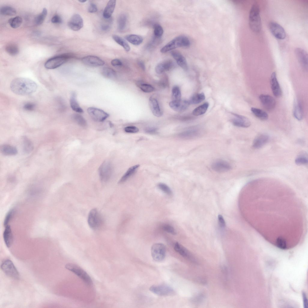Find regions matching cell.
Segmentation results:
<instances>
[{
	"mask_svg": "<svg viewBox=\"0 0 308 308\" xmlns=\"http://www.w3.org/2000/svg\"><path fill=\"white\" fill-rule=\"evenodd\" d=\"M35 107V105L33 103H27L25 104L23 108L25 110L27 111L33 110Z\"/></svg>",
	"mask_w": 308,
	"mask_h": 308,
	"instance_id": "cell-56",
	"label": "cell"
},
{
	"mask_svg": "<svg viewBox=\"0 0 308 308\" xmlns=\"http://www.w3.org/2000/svg\"><path fill=\"white\" fill-rule=\"evenodd\" d=\"M249 24L250 28L253 32L258 33L260 31L262 24L260 8L258 5L256 3H254L252 5L250 9Z\"/></svg>",
	"mask_w": 308,
	"mask_h": 308,
	"instance_id": "cell-2",
	"label": "cell"
},
{
	"mask_svg": "<svg viewBox=\"0 0 308 308\" xmlns=\"http://www.w3.org/2000/svg\"><path fill=\"white\" fill-rule=\"evenodd\" d=\"M163 229L165 231L173 235L176 234V232L174 228L171 225L165 224L162 226Z\"/></svg>",
	"mask_w": 308,
	"mask_h": 308,
	"instance_id": "cell-52",
	"label": "cell"
},
{
	"mask_svg": "<svg viewBox=\"0 0 308 308\" xmlns=\"http://www.w3.org/2000/svg\"><path fill=\"white\" fill-rule=\"evenodd\" d=\"M125 39L131 44L137 45L141 44L143 38L141 36L135 34H129L126 35Z\"/></svg>",
	"mask_w": 308,
	"mask_h": 308,
	"instance_id": "cell-33",
	"label": "cell"
},
{
	"mask_svg": "<svg viewBox=\"0 0 308 308\" xmlns=\"http://www.w3.org/2000/svg\"><path fill=\"white\" fill-rule=\"evenodd\" d=\"M82 62L88 66L97 67L102 66L105 62L99 57L92 55L85 56L82 59Z\"/></svg>",
	"mask_w": 308,
	"mask_h": 308,
	"instance_id": "cell-18",
	"label": "cell"
},
{
	"mask_svg": "<svg viewBox=\"0 0 308 308\" xmlns=\"http://www.w3.org/2000/svg\"><path fill=\"white\" fill-rule=\"evenodd\" d=\"M139 166V165H136L130 168L121 178L118 183L121 184L125 182L135 172Z\"/></svg>",
	"mask_w": 308,
	"mask_h": 308,
	"instance_id": "cell-32",
	"label": "cell"
},
{
	"mask_svg": "<svg viewBox=\"0 0 308 308\" xmlns=\"http://www.w3.org/2000/svg\"><path fill=\"white\" fill-rule=\"evenodd\" d=\"M10 88L11 91L16 94L26 95L35 92L37 88V85L31 79L20 77L12 81Z\"/></svg>",
	"mask_w": 308,
	"mask_h": 308,
	"instance_id": "cell-1",
	"label": "cell"
},
{
	"mask_svg": "<svg viewBox=\"0 0 308 308\" xmlns=\"http://www.w3.org/2000/svg\"><path fill=\"white\" fill-rule=\"evenodd\" d=\"M189 38L184 35L178 36L173 39L160 50L161 53H164L179 47L188 48L190 45Z\"/></svg>",
	"mask_w": 308,
	"mask_h": 308,
	"instance_id": "cell-3",
	"label": "cell"
},
{
	"mask_svg": "<svg viewBox=\"0 0 308 308\" xmlns=\"http://www.w3.org/2000/svg\"><path fill=\"white\" fill-rule=\"evenodd\" d=\"M98 171L100 180L104 182L107 181L110 178L112 173L111 164L109 161L104 162L100 166Z\"/></svg>",
	"mask_w": 308,
	"mask_h": 308,
	"instance_id": "cell-8",
	"label": "cell"
},
{
	"mask_svg": "<svg viewBox=\"0 0 308 308\" xmlns=\"http://www.w3.org/2000/svg\"><path fill=\"white\" fill-rule=\"evenodd\" d=\"M307 156L306 154L302 153L299 155L295 161V163L298 165H305L308 163Z\"/></svg>",
	"mask_w": 308,
	"mask_h": 308,
	"instance_id": "cell-46",
	"label": "cell"
},
{
	"mask_svg": "<svg viewBox=\"0 0 308 308\" xmlns=\"http://www.w3.org/2000/svg\"><path fill=\"white\" fill-rule=\"evenodd\" d=\"M181 93L179 87L177 86L174 87L172 91V100H177L181 99Z\"/></svg>",
	"mask_w": 308,
	"mask_h": 308,
	"instance_id": "cell-47",
	"label": "cell"
},
{
	"mask_svg": "<svg viewBox=\"0 0 308 308\" xmlns=\"http://www.w3.org/2000/svg\"><path fill=\"white\" fill-rule=\"evenodd\" d=\"M112 38L117 44L122 46L127 51L130 50V47L128 42L123 38L116 35H113Z\"/></svg>",
	"mask_w": 308,
	"mask_h": 308,
	"instance_id": "cell-35",
	"label": "cell"
},
{
	"mask_svg": "<svg viewBox=\"0 0 308 308\" xmlns=\"http://www.w3.org/2000/svg\"><path fill=\"white\" fill-rule=\"evenodd\" d=\"M138 64L140 68L143 70H145V67L143 62L141 60L139 61L138 62Z\"/></svg>",
	"mask_w": 308,
	"mask_h": 308,
	"instance_id": "cell-63",
	"label": "cell"
},
{
	"mask_svg": "<svg viewBox=\"0 0 308 308\" xmlns=\"http://www.w3.org/2000/svg\"><path fill=\"white\" fill-rule=\"evenodd\" d=\"M212 169L219 173L228 171L232 169V166L228 162L223 160H218L214 162L211 165Z\"/></svg>",
	"mask_w": 308,
	"mask_h": 308,
	"instance_id": "cell-14",
	"label": "cell"
},
{
	"mask_svg": "<svg viewBox=\"0 0 308 308\" xmlns=\"http://www.w3.org/2000/svg\"><path fill=\"white\" fill-rule=\"evenodd\" d=\"M189 103L188 101L181 100H172L169 103L170 107L174 111L182 112L186 110L188 107Z\"/></svg>",
	"mask_w": 308,
	"mask_h": 308,
	"instance_id": "cell-21",
	"label": "cell"
},
{
	"mask_svg": "<svg viewBox=\"0 0 308 308\" xmlns=\"http://www.w3.org/2000/svg\"><path fill=\"white\" fill-rule=\"evenodd\" d=\"M111 65L114 66H119L122 65V62L118 59H114L111 61Z\"/></svg>",
	"mask_w": 308,
	"mask_h": 308,
	"instance_id": "cell-60",
	"label": "cell"
},
{
	"mask_svg": "<svg viewBox=\"0 0 308 308\" xmlns=\"http://www.w3.org/2000/svg\"><path fill=\"white\" fill-rule=\"evenodd\" d=\"M293 115L294 117L298 120L302 119L303 116V109L299 100L295 99L294 102L293 109Z\"/></svg>",
	"mask_w": 308,
	"mask_h": 308,
	"instance_id": "cell-26",
	"label": "cell"
},
{
	"mask_svg": "<svg viewBox=\"0 0 308 308\" xmlns=\"http://www.w3.org/2000/svg\"><path fill=\"white\" fill-rule=\"evenodd\" d=\"M5 242L7 247L9 248L11 246L13 241V236L10 226L8 225L5 226L3 234Z\"/></svg>",
	"mask_w": 308,
	"mask_h": 308,
	"instance_id": "cell-27",
	"label": "cell"
},
{
	"mask_svg": "<svg viewBox=\"0 0 308 308\" xmlns=\"http://www.w3.org/2000/svg\"><path fill=\"white\" fill-rule=\"evenodd\" d=\"M125 131L128 133H136L139 131V129L134 126H128L124 128Z\"/></svg>",
	"mask_w": 308,
	"mask_h": 308,
	"instance_id": "cell-54",
	"label": "cell"
},
{
	"mask_svg": "<svg viewBox=\"0 0 308 308\" xmlns=\"http://www.w3.org/2000/svg\"><path fill=\"white\" fill-rule=\"evenodd\" d=\"M271 88L273 95L277 97L281 96L282 92L276 77L275 72H273L270 78Z\"/></svg>",
	"mask_w": 308,
	"mask_h": 308,
	"instance_id": "cell-19",
	"label": "cell"
},
{
	"mask_svg": "<svg viewBox=\"0 0 308 308\" xmlns=\"http://www.w3.org/2000/svg\"><path fill=\"white\" fill-rule=\"evenodd\" d=\"M269 139L268 136L266 134H261L258 136L254 139L253 143V147L256 149L260 148L268 141Z\"/></svg>",
	"mask_w": 308,
	"mask_h": 308,
	"instance_id": "cell-28",
	"label": "cell"
},
{
	"mask_svg": "<svg viewBox=\"0 0 308 308\" xmlns=\"http://www.w3.org/2000/svg\"><path fill=\"white\" fill-rule=\"evenodd\" d=\"M209 105L208 103H204L194 109L192 112L193 114L195 116H199L204 114L207 111Z\"/></svg>",
	"mask_w": 308,
	"mask_h": 308,
	"instance_id": "cell-39",
	"label": "cell"
},
{
	"mask_svg": "<svg viewBox=\"0 0 308 308\" xmlns=\"http://www.w3.org/2000/svg\"><path fill=\"white\" fill-rule=\"evenodd\" d=\"M79 1L81 3H84L85 2H86L87 1V0H79Z\"/></svg>",
	"mask_w": 308,
	"mask_h": 308,
	"instance_id": "cell-64",
	"label": "cell"
},
{
	"mask_svg": "<svg viewBox=\"0 0 308 308\" xmlns=\"http://www.w3.org/2000/svg\"><path fill=\"white\" fill-rule=\"evenodd\" d=\"M88 222L90 227L93 229H97L100 226L101 219L96 208L92 209L90 211L88 217Z\"/></svg>",
	"mask_w": 308,
	"mask_h": 308,
	"instance_id": "cell-10",
	"label": "cell"
},
{
	"mask_svg": "<svg viewBox=\"0 0 308 308\" xmlns=\"http://www.w3.org/2000/svg\"><path fill=\"white\" fill-rule=\"evenodd\" d=\"M276 244L277 247L280 249H285L287 248L285 241L282 238H279L276 241Z\"/></svg>",
	"mask_w": 308,
	"mask_h": 308,
	"instance_id": "cell-53",
	"label": "cell"
},
{
	"mask_svg": "<svg viewBox=\"0 0 308 308\" xmlns=\"http://www.w3.org/2000/svg\"><path fill=\"white\" fill-rule=\"evenodd\" d=\"M302 295L304 307V308H307L308 307V302L306 294L304 292H303L302 293Z\"/></svg>",
	"mask_w": 308,
	"mask_h": 308,
	"instance_id": "cell-61",
	"label": "cell"
},
{
	"mask_svg": "<svg viewBox=\"0 0 308 308\" xmlns=\"http://www.w3.org/2000/svg\"><path fill=\"white\" fill-rule=\"evenodd\" d=\"M1 268L5 273L8 276L14 279H18L19 274L14 264L10 260H5L1 265Z\"/></svg>",
	"mask_w": 308,
	"mask_h": 308,
	"instance_id": "cell-6",
	"label": "cell"
},
{
	"mask_svg": "<svg viewBox=\"0 0 308 308\" xmlns=\"http://www.w3.org/2000/svg\"><path fill=\"white\" fill-rule=\"evenodd\" d=\"M174 250L183 257L193 262H196L195 259L189 251L184 247L178 242L174 245Z\"/></svg>",
	"mask_w": 308,
	"mask_h": 308,
	"instance_id": "cell-23",
	"label": "cell"
},
{
	"mask_svg": "<svg viewBox=\"0 0 308 308\" xmlns=\"http://www.w3.org/2000/svg\"><path fill=\"white\" fill-rule=\"evenodd\" d=\"M74 121L80 126L85 127L87 126V123L85 118L81 115L74 113L72 115Z\"/></svg>",
	"mask_w": 308,
	"mask_h": 308,
	"instance_id": "cell-44",
	"label": "cell"
},
{
	"mask_svg": "<svg viewBox=\"0 0 308 308\" xmlns=\"http://www.w3.org/2000/svg\"><path fill=\"white\" fill-rule=\"evenodd\" d=\"M149 102L150 108L153 115L158 117L162 116V112L157 99L151 97L149 99Z\"/></svg>",
	"mask_w": 308,
	"mask_h": 308,
	"instance_id": "cell-24",
	"label": "cell"
},
{
	"mask_svg": "<svg viewBox=\"0 0 308 308\" xmlns=\"http://www.w3.org/2000/svg\"><path fill=\"white\" fill-rule=\"evenodd\" d=\"M166 252L165 246L161 243L154 244L151 248V255L153 259L157 262H160L165 258Z\"/></svg>",
	"mask_w": 308,
	"mask_h": 308,
	"instance_id": "cell-7",
	"label": "cell"
},
{
	"mask_svg": "<svg viewBox=\"0 0 308 308\" xmlns=\"http://www.w3.org/2000/svg\"><path fill=\"white\" fill-rule=\"evenodd\" d=\"M5 50L11 56L16 55L19 52L18 46L16 44L12 43L8 44L5 46Z\"/></svg>",
	"mask_w": 308,
	"mask_h": 308,
	"instance_id": "cell-37",
	"label": "cell"
},
{
	"mask_svg": "<svg viewBox=\"0 0 308 308\" xmlns=\"http://www.w3.org/2000/svg\"><path fill=\"white\" fill-rule=\"evenodd\" d=\"M110 25L107 23L103 24L101 26V29L103 31H105L109 30L110 29Z\"/></svg>",
	"mask_w": 308,
	"mask_h": 308,
	"instance_id": "cell-62",
	"label": "cell"
},
{
	"mask_svg": "<svg viewBox=\"0 0 308 308\" xmlns=\"http://www.w3.org/2000/svg\"><path fill=\"white\" fill-rule=\"evenodd\" d=\"M140 87L143 91L146 93L151 92L154 90V88L152 86L146 84H142L140 85Z\"/></svg>",
	"mask_w": 308,
	"mask_h": 308,
	"instance_id": "cell-50",
	"label": "cell"
},
{
	"mask_svg": "<svg viewBox=\"0 0 308 308\" xmlns=\"http://www.w3.org/2000/svg\"><path fill=\"white\" fill-rule=\"evenodd\" d=\"M23 149L24 151L26 153L31 152L33 149V145L31 141L26 137L23 138Z\"/></svg>",
	"mask_w": 308,
	"mask_h": 308,
	"instance_id": "cell-43",
	"label": "cell"
},
{
	"mask_svg": "<svg viewBox=\"0 0 308 308\" xmlns=\"http://www.w3.org/2000/svg\"><path fill=\"white\" fill-rule=\"evenodd\" d=\"M1 14L6 16H14L16 14V11L14 8L8 6H4L0 8Z\"/></svg>",
	"mask_w": 308,
	"mask_h": 308,
	"instance_id": "cell-41",
	"label": "cell"
},
{
	"mask_svg": "<svg viewBox=\"0 0 308 308\" xmlns=\"http://www.w3.org/2000/svg\"><path fill=\"white\" fill-rule=\"evenodd\" d=\"M205 99V95L203 93H202L193 95L188 101L189 104H195L200 103Z\"/></svg>",
	"mask_w": 308,
	"mask_h": 308,
	"instance_id": "cell-38",
	"label": "cell"
},
{
	"mask_svg": "<svg viewBox=\"0 0 308 308\" xmlns=\"http://www.w3.org/2000/svg\"><path fill=\"white\" fill-rule=\"evenodd\" d=\"M154 34L157 38L161 37L163 33V29L162 26L159 24H155L153 26Z\"/></svg>",
	"mask_w": 308,
	"mask_h": 308,
	"instance_id": "cell-48",
	"label": "cell"
},
{
	"mask_svg": "<svg viewBox=\"0 0 308 308\" xmlns=\"http://www.w3.org/2000/svg\"><path fill=\"white\" fill-rule=\"evenodd\" d=\"M1 152L5 155L13 156L17 154V150L16 148L11 145L5 144L0 147Z\"/></svg>",
	"mask_w": 308,
	"mask_h": 308,
	"instance_id": "cell-31",
	"label": "cell"
},
{
	"mask_svg": "<svg viewBox=\"0 0 308 308\" xmlns=\"http://www.w3.org/2000/svg\"><path fill=\"white\" fill-rule=\"evenodd\" d=\"M173 66L174 63L171 60H166L158 64L156 67L155 71L157 74H161L169 70Z\"/></svg>",
	"mask_w": 308,
	"mask_h": 308,
	"instance_id": "cell-25",
	"label": "cell"
},
{
	"mask_svg": "<svg viewBox=\"0 0 308 308\" xmlns=\"http://www.w3.org/2000/svg\"><path fill=\"white\" fill-rule=\"evenodd\" d=\"M204 134L199 129H190L180 133L179 134L180 137L186 139H193L201 137Z\"/></svg>",
	"mask_w": 308,
	"mask_h": 308,
	"instance_id": "cell-20",
	"label": "cell"
},
{
	"mask_svg": "<svg viewBox=\"0 0 308 308\" xmlns=\"http://www.w3.org/2000/svg\"><path fill=\"white\" fill-rule=\"evenodd\" d=\"M68 26L71 30L78 31L83 26V20L81 16L78 14L73 15L68 23Z\"/></svg>",
	"mask_w": 308,
	"mask_h": 308,
	"instance_id": "cell-12",
	"label": "cell"
},
{
	"mask_svg": "<svg viewBox=\"0 0 308 308\" xmlns=\"http://www.w3.org/2000/svg\"><path fill=\"white\" fill-rule=\"evenodd\" d=\"M251 110L254 115L258 119L262 120H266L268 119V115L263 110L253 107L251 108Z\"/></svg>",
	"mask_w": 308,
	"mask_h": 308,
	"instance_id": "cell-34",
	"label": "cell"
},
{
	"mask_svg": "<svg viewBox=\"0 0 308 308\" xmlns=\"http://www.w3.org/2000/svg\"><path fill=\"white\" fill-rule=\"evenodd\" d=\"M116 1L111 0L108 2L103 13V16L106 19H109L111 16L115 8Z\"/></svg>",
	"mask_w": 308,
	"mask_h": 308,
	"instance_id": "cell-29",
	"label": "cell"
},
{
	"mask_svg": "<svg viewBox=\"0 0 308 308\" xmlns=\"http://www.w3.org/2000/svg\"><path fill=\"white\" fill-rule=\"evenodd\" d=\"M158 187L165 193L169 196L172 194V191L170 188L166 184L163 183H159L158 184Z\"/></svg>",
	"mask_w": 308,
	"mask_h": 308,
	"instance_id": "cell-49",
	"label": "cell"
},
{
	"mask_svg": "<svg viewBox=\"0 0 308 308\" xmlns=\"http://www.w3.org/2000/svg\"><path fill=\"white\" fill-rule=\"evenodd\" d=\"M70 106L74 111L79 113L83 112V109L79 106L76 99V94L75 92L72 93L70 99Z\"/></svg>",
	"mask_w": 308,
	"mask_h": 308,
	"instance_id": "cell-30",
	"label": "cell"
},
{
	"mask_svg": "<svg viewBox=\"0 0 308 308\" xmlns=\"http://www.w3.org/2000/svg\"><path fill=\"white\" fill-rule=\"evenodd\" d=\"M88 10L91 13L96 12L97 10L96 5L94 3H91L88 7Z\"/></svg>",
	"mask_w": 308,
	"mask_h": 308,
	"instance_id": "cell-58",
	"label": "cell"
},
{
	"mask_svg": "<svg viewBox=\"0 0 308 308\" xmlns=\"http://www.w3.org/2000/svg\"><path fill=\"white\" fill-rule=\"evenodd\" d=\"M218 220L219 225L220 227L221 228H224L226 226V223L225 220L223 216L221 214H219L218 216Z\"/></svg>",
	"mask_w": 308,
	"mask_h": 308,
	"instance_id": "cell-57",
	"label": "cell"
},
{
	"mask_svg": "<svg viewBox=\"0 0 308 308\" xmlns=\"http://www.w3.org/2000/svg\"><path fill=\"white\" fill-rule=\"evenodd\" d=\"M150 291L159 296H166L173 292V290L170 286L165 285H153L149 288Z\"/></svg>",
	"mask_w": 308,
	"mask_h": 308,
	"instance_id": "cell-13",
	"label": "cell"
},
{
	"mask_svg": "<svg viewBox=\"0 0 308 308\" xmlns=\"http://www.w3.org/2000/svg\"><path fill=\"white\" fill-rule=\"evenodd\" d=\"M14 213V210L11 209L10 210L6 216L4 222V226H6L8 225V224L12 217Z\"/></svg>",
	"mask_w": 308,
	"mask_h": 308,
	"instance_id": "cell-51",
	"label": "cell"
},
{
	"mask_svg": "<svg viewBox=\"0 0 308 308\" xmlns=\"http://www.w3.org/2000/svg\"><path fill=\"white\" fill-rule=\"evenodd\" d=\"M72 57V55L69 54H65L55 56L48 60L45 64V67L48 69L56 68Z\"/></svg>",
	"mask_w": 308,
	"mask_h": 308,
	"instance_id": "cell-4",
	"label": "cell"
},
{
	"mask_svg": "<svg viewBox=\"0 0 308 308\" xmlns=\"http://www.w3.org/2000/svg\"><path fill=\"white\" fill-rule=\"evenodd\" d=\"M146 132L152 134H156L157 131V129L154 127H149L146 128L145 130Z\"/></svg>",
	"mask_w": 308,
	"mask_h": 308,
	"instance_id": "cell-59",
	"label": "cell"
},
{
	"mask_svg": "<svg viewBox=\"0 0 308 308\" xmlns=\"http://www.w3.org/2000/svg\"><path fill=\"white\" fill-rule=\"evenodd\" d=\"M47 13V9L46 8H44L42 12L35 18L34 22L35 25L39 26L41 24L46 17Z\"/></svg>",
	"mask_w": 308,
	"mask_h": 308,
	"instance_id": "cell-40",
	"label": "cell"
},
{
	"mask_svg": "<svg viewBox=\"0 0 308 308\" xmlns=\"http://www.w3.org/2000/svg\"><path fill=\"white\" fill-rule=\"evenodd\" d=\"M51 22L53 23L60 24L62 22V20L59 15L56 14L51 18Z\"/></svg>",
	"mask_w": 308,
	"mask_h": 308,
	"instance_id": "cell-55",
	"label": "cell"
},
{
	"mask_svg": "<svg viewBox=\"0 0 308 308\" xmlns=\"http://www.w3.org/2000/svg\"><path fill=\"white\" fill-rule=\"evenodd\" d=\"M87 112L91 118L97 122H103L109 116V115L103 110L95 107L88 108Z\"/></svg>",
	"mask_w": 308,
	"mask_h": 308,
	"instance_id": "cell-9",
	"label": "cell"
},
{
	"mask_svg": "<svg viewBox=\"0 0 308 308\" xmlns=\"http://www.w3.org/2000/svg\"><path fill=\"white\" fill-rule=\"evenodd\" d=\"M127 17L125 14H122L117 19V28L120 31H123L126 28L127 23Z\"/></svg>",
	"mask_w": 308,
	"mask_h": 308,
	"instance_id": "cell-36",
	"label": "cell"
},
{
	"mask_svg": "<svg viewBox=\"0 0 308 308\" xmlns=\"http://www.w3.org/2000/svg\"><path fill=\"white\" fill-rule=\"evenodd\" d=\"M259 99L263 106L267 110H271L275 107L276 101L271 96L261 94L259 96Z\"/></svg>",
	"mask_w": 308,
	"mask_h": 308,
	"instance_id": "cell-17",
	"label": "cell"
},
{
	"mask_svg": "<svg viewBox=\"0 0 308 308\" xmlns=\"http://www.w3.org/2000/svg\"><path fill=\"white\" fill-rule=\"evenodd\" d=\"M102 73L105 77L109 79H114L116 76V71L109 67L103 68L102 71Z\"/></svg>",
	"mask_w": 308,
	"mask_h": 308,
	"instance_id": "cell-42",
	"label": "cell"
},
{
	"mask_svg": "<svg viewBox=\"0 0 308 308\" xmlns=\"http://www.w3.org/2000/svg\"><path fill=\"white\" fill-rule=\"evenodd\" d=\"M231 113L234 117L230 121L234 126L242 128H247L250 126L251 122L246 117L233 113Z\"/></svg>",
	"mask_w": 308,
	"mask_h": 308,
	"instance_id": "cell-16",
	"label": "cell"
},
{
	"mask_svg": "<svg viewBox=\"0 0 308 308\" xmlns=\"http://www.w3.org/2000/svg\"><path fill=\"white\" fill-rule=\"evenodd\" d=\"M269 28L272 34L276 38L280 40L285 38L286 32L284 29L277 23L270 22L269 24Z\"/></svg>",
	"mask_w": 308,
	"mask_h": 308,
	"instance_id": "cell-11",
	"label": "cell"
},
{
	"mask_svg": "<svg viewBox=\"0 0 308 308\" xmlns=\"http://www.w3.org/2000/svg\"><path fill=\"white\" fill-rule=\"evenodd\" d=\"M65 267L80 278L87 285H91L92 284L90 276L79 266L74 264L68 263L66 265Z\"/></svg>",
	"mask_w": 308,
	"mask_h": 308,
	"instance_id": "cell-5",
	"label": "cell"
},
{
	"mask_svg": "<svg viewBox=\"0 0 308 308\" xmlns=\"http://www.w3.org/2000/svg\"><path fill=\"white\" fill-rule=\"evenodd\" d=\"M22 19L19 16H17L9 19L8 23L13 28L19 27L22 23Z\"/></svg>",
	"mask_w": 308,
	"mask_h": 308,
	"instance_id": "cell-45",
	"label": "cell"
},
{
	"mask_svg": "<svg viewBox=\"0 0 308 308\" xmlns=\"http://www.w3.org/2000/svg\"><path fill=\"white\" fill-rule=\"evenodd\" d=\"M171 54L179 66L184 70L187 69L188 65L186 60L180 52L177 51L173 50L171 52Z\"/></svg>",
	"mask_w": 308,
	"mask_h": 308,
	"instance_id": "cell-22",
	"label": "cell"
},
{
	"mask_svg": "<svg viewBox=\"0 0 308 308\" xmlns=\"http://www.w3.org/2000/svg\"><path fill=\"white\" fill-rule=\"evenodd\" d=\"M295 53L299 63L302 68L305 70L308 69V54L303 49L296 48Z\"/></svg>",
	"mask_w": 308,
	"mask_h": 308,
	"instance_id": "cell-15",
	"label": "cell"
}]
</instances>
